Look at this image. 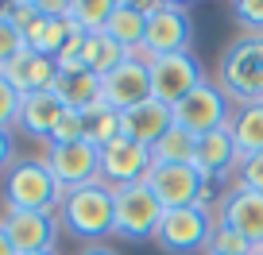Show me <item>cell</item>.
<instances>
[{"label": "cell", "mask_w": 263, "mask_h": 255, "mask_svg": "<svg viewBox=\"0 0 263 255\" xmlns=\"http://www.w3.org/2000/svg\"><path fill=\"white\" fill-rule=\"evenodd\" d=\"M190 43H194V19H190L186 4H174V0H163L147 12V35H143V47L136 58L151 62V58L163 54H186Z\"/></svg>", "instance_id": "obj_4"}, {"label": "cell", "mask_w": 263, "mask_h": 255, "mask_svg": "<svg viewBox=\"0 0 263 255\" xmlns=\"http://www.w3.org/2000/svg\"><path fill=\"white\" fill-rule=\"evenodd\" d=\"M8 159H12V132H4V128H0V170L8 166Z\"/></svg>", "instance_id": "obj_33"}, {"label": "cell", "mask_w": 263, "mask_h": 255, "mask_svg": "<svg viewBox=\"0 0 263 255\" xmlns=\"http://www.w3.org/2000/svg\"><path fill=\"white\" fill-rule=\"evenodd\" d=\"M74 31H78V27L70 24V19L43 16V12H39V19L24 31V43H27V50H35V54H43V58H58V50L70 43Z\"/></svg>", "instance_id": "obj_21"}, {"label": "cell", "mask_w": 263, "mask_h": 255, "mask_svg": "<svg viewBox=\"0 0 263 255\" xmlns=\"http://www.w3.org/2000/svg\"><path fill=\"white\" fill-rule=\"evenodd\" d=\"M240 151L236 143H232L229 128H217V132H205V135H197V155H194V166L197 174L213 186V182H224L232 170H240Z\"/></svg>", "instance_id": "obj_14"}, {"label": "cell", "mask_w": 263, "mask_h": 255, "mask_svg": "<svg viewBox=\"0 0 263 255\" xmlns=\"http://www.w3.org/2000/svg\"><path fill=\"white\" fill-rule=\"evenodd\" d=\"M112 217H116V193L105 182L70 189L58 205V221L70 236L78 240H105L112 236Z\"/></svg>", "instance_id": "obj_1"}, {"label": "cell", "mask_w": 263, "mask_h": 255, "mask_svg": "<svg viewBox=\"0 0 263 255\" xmlns=\"http://www.w3.org/2000/svg\"><path fill=\"white\" fill-rule=\"evenodd\" d=\"M147 74H151V97L163 101V105H171V108L205 82V77H201V62H197L190 50H186V54L151 58V62H147Z\"/></svg>", "instance_id": "obj_10"}, {"label": "cell", "mask_w": 263, "mask_h": 255, "mask_svg": "<svg viewBox=\"0 0 263 255\" xmlns=\"http://www.w3.org/2000/svg\"><path fill=\"white\" fill-rule=\"evenodd\" d=\"M101 101L116 112H128V108L151 101V74H147V62L136 54H128L116 70H108L101 77Z\"/></svg>", "instance_id": "obj_12"}, {"label": "cell", "mask_w": 263, "mask_h": 255, "mask_svg": "<svg viewBox=\"0 0 263 255\" xmlns=\"http://www.w3.org/2000/svg\"><path fill=\"white\" fill-rule=\"evenodd\" d=\"M171 128H174L171 105H163V101H155V97L136 105V108H128V112H120V135L143 143V147H155Z\"/></svg>", "instance_id": "obj_16"}, {"label": "cell", "mask_w": 263, "mask_h": 255, "mask_svg": "<svg viewBox=\"0 0 263 255\" xmlns=\"http://www.w3.org/2000/svg\"><path fill=\"white\" fill-rule=\"evenodd\" d=\"M217 85L236 105L263 101V35H240L224 47L221 66H217Z\"/></svg>", "instance_id": "obj_2"}, {"label": "cell", "mask_w": 263, "mask_h": 255, "mask_svg": "<svg viewBox=\"0 0 263 255\" xmlns=\"http://www.w3.org/2000/svg\"><path fill=\"white\" fill-rule=\"evenodd\" d=\"M0 77H4V82L20 93V97H27V93L50 89V85H54V77H58V66H54V58H43V54H35V50L24 47L12 62H4V66H0Z\"/></svg>", "instance_id": "obj_17"}, {"label": "cell", "mask_w": 263, "mask_h": 255, "mask_svg": "<svg viewBox=\"0 0 263 255\" xmlns=\"http://www.w3.org/2000/svg\"><path fill=\"white\" fill-rule=\"evenodd\" d=\"M159 221H163V205H159V198L147 189V182L116 189L112 236L128 240V244H143V240H155Z\"/></svg>", "instance_id": "obj_5"}, {"label": "cell", "mask_w": 263, "mask_h": 255, "mask_svg": "<svg viewBox=\"0 0 263 255\" xmlns=\"http://www.w3.org/2000/svg\"><path fill=\"white\" fill-rule=\"evenodd\" d=\"M43 163L54 174V182L62 186V193H70V189H78V186H89V182H101V151L93 147L89 140L54 143Z\"/></svg>", "instance_id": "obj_11"}, {"label": "cell", "mask_w": 263, "mask_h": 255, "mask_svg": "<svg viewBox=\"0 0 263 255\" xmlns=\"http://www.w3.org/2000/svg\"><path fill=\"white\" fill-rule=\"evenodd\" d=\"M66 105L54 97L50 89L43 93H27L24 101H20V116H16V128H24L27 135H35V140H50V132H54V124L62 120Z\"/></svg>", "instance_id": "obj_18"}, {"label": "cell", "mask_w": 263, "mask_h": 255, "mask_svg": "<svg viewBox=\"0 0 263 255\" xmlns=\"http://www.w3.org/2000/svg\"><path fill=\"white\" fill-rule=\"evenodd\" d=\"M24 47H27V43H24V31H20V27H12V19L4 16V8H0V66H4V62H12Z\"/></svg>", "instance_id": "obj_30"}, {"label": "cell", "mask_w": 263, "mask_h": 255, "mask_svg": "<svg viewBox=\"0 0 263 255\" xmlns=\"http://www.w3.org/2000/svg\"><path fill=\"white\" fill-rule=\"evenodd\" d=\"M229 135L236 143L240 159L263 155V101H252V105H236L229 116Z\"/></svg>", "instance_id": "obj_19"}, {"label": "cell", "mask_w": 263, "mask_h": 255, "mask_svg": "<svg viewBox=\"0 0 263 255\" xmlns=\"http://www.w3.org/2000/svg\"><path fill=\"white\" fill-rule=\"evenodd\" d=\"M217 221H221L224 228L240 232L252 247H259L263 244V193L232 186L221 198V205H217Z\"/></svg>", "instance_id": "obj_13"}, {"label": "cell", "mask_w": 263, "mask_h": 255, "mask_svg": "<svg viewBox=\"0 0 263 255\" xmlns=\"http://www.w3.org/2000/svg\"><path fill=\"white\" fill-rule=\"evenodd\" d=\"M0 255H20L16 247H12V240H8V232H4V224H0Z\"/></svg>", "instance_id": "obj_34"}, {"label": "cell", "mask_w": 263, "mask_h": 255, "mask_svg": "<svg viewBox=\"0 0 263 255\" xmlns=\"http://www.w3.org/2000/svg\"><path fill=\"white\" fill-rule=\"evenodd\" d=\"M205 255H252V244H248L240 232L224 228L221 221L213 224V232H209V244H205Z\"/></svg>", "instance_id": "obj_27"}, {"label": "cell", "mask_w": 263, "mask_h": 255, "mask_svg": "<svg viewBox=\"0 0 263 255\" xmlns=\"http://www.w3.org/2000/svg\"><path fill=\"white\" fill-rule=\"evenodd\" d=\"M0 224H4V232H8L12 247L20 255L50 251L54 236H58V217L54 213H8Z\"/></svg>", "instance_id": "obj_15"}, {"label": "cell", "mask_w": 263, "mask_h": 255, "mask_svg": "<svg viewBox=\"0 0 263 255\" xmlns=\"http://www.w3.org/2000/svg\"><path fill=\"white\" fill-rule=\"evenodd\" d=\"M82 255H116V251H112V247H85Z\"/></svg>", "instance_id": "obj_35"}, {"label": "cell", "mask_w": 263, "mask_h": 255, "mask_svg": "<svg viewBox=\"0 0 263 255\" xmlns=\"http://www.w3.org/2000/svg\"><path fill=\"white\" fill-rule=\"evenodd\" d=\"M252 255H263V244H259V247H252Z\"/></svg>", "instance_id": "obj_37"}, {"label": "cell", "mask_w": 263, "mask_h": 255, "mask_svg": "<svg viewBox=\"0 0 263 255\" xmlns=\"http://www.w3.org/2000/svg\"><path fill=\"white\" fill-rule=\"evenodd\" d=\"M213 217L205 205L194 209H163V221H159L155 244L166 255H190V251H205L209 232H213Z\"/></svg>", "instance_id": "obj_7"}, {"label": "cell", "mask_w": 263, "mask_h": 255, "mask_svg": "<svg viewBox=\"0 0 263 255\" xmlns=\"http://www.w3.org/2000/svg\"><path fill=\"white\" fill-rule=\"evenodd\" d=\"M112 8H116V0H74V8H70V24H74L82 35L105 31Z\"/></svg>", "instance_id": "obj_26"}, {"label": "cell", "mask_w": 263, "mask_h": 255, "mask_svg": "<svg viewBox=\"0 0 263 255\" xmlns=\"http://www.w3.org/2000/svg\"><path fill=\"white\" fill-rule=\"evenodd\" d=\"M171 112H174V128H182V132H190V135H205V132H217V128H229L232 101L217 82H201L190 97H182Z\"/></svg>", "instance_id": "obj_6"}, {"label": "cell", "mask_w": 263, "mask_h": 255, "mask_svg": "<svg viewBox=\"0 0 263 255\" xmlns=\"http://www.w3.org/2000/svg\"><path fill=\"white\" fill-rule=\"evenodd\" d=\"M20 93L12 89L8 82H4V77H0V128H4V132H8L12 124H16V116H20Z\"/></svg>", "instance_id": "obj_32"}, {"label": "cell", "mask_w": 263, "mask_h": 255, "mask_svg": "<svg viewBox=\"0 0 263 255\" xmlns=\"http://www.w3.org/2000/svg\"><path fill=\"white\" fill-rule=\"evenodd\" d=\"M151 155H155V163H163V166H194L197 135L182 132V128H171V132L151 147Z\"/></svg>", "instance_id": "obj_24"}, {"label": "cell", "mask_w": 263, "mask_h": 255, "mask_svg": "<svg viewBox=\"0 0 263 255\" xmlns=\"http://www.w3.org/2000/svg\"><path fill=\"white\" fill-rule=\"evenodd\" d=\"M31 255H58V251H54V247H50V251H31Z\"/></svg>", "instance_id": "obj_36"}, {"label": "cell", "mask_w": 263, "mask_h": 255, "mask_svg": "<svg viewBox=\"0 0 263 255\" xmlns=\"http://www.w3.org/2000/svg\"><path fill=\"white\" fill-rule=\"evenodd\" d=\"M124 58H128V50H124L112 35H105V31H93V35L82 39V62H85V70L97 74V77H105L108 70H116Z\"/></svg>", "instance_id": "obj_23"}, {"label": "cell", "mask_w": 263, "mask_h": 255, "mask_svg": "<svg viewBox=\"0 0 263 255\" xmlns=\"http://www.w3.org/2000/svg\"><path fill=\"white\" fill-rule=\"evenodd\" d=\"M151 166H155V155L151 147L128 140V135H116L108 147H101V182L108 189H124V186H140L147 182Z\"/></svg>", "instance_id": "obj_8"}, {"label": "cell", "mask_w": 263, "mask_h": 255, "mask_svg": "<svg viewBox=\"0 0 263 255\" xmlns=\"http://www.w3.org/2000/svg\"><path fill=\"white\" fill-rule=\"evenodd\" d=\"M78 140H85V116L78 112V108H66L62 112V120L54 124V132H50V147L54 143H78Z\"/></svg>", "instance_id": "obj_28"}, {"label": "cell", "mask_w": 263, "mask_h": 255, "mask_svg": "<svg viewBox=\"0 0 263 255\" xmlns=\"http://www.w3.org/2000/svg\"><path fill=\"white\" fill-rule=\"evenodd\" d=\"M50 93H54L66 108L85 112V108H93V105L101 101V77L89 74V70H78V74H58L54 85H50Z\"/></svg>", "instance_id": "obj_22"}, {"label": "cell", "mask_w": 263, "mask_h": 255, "mask_svg": "<svg viewBox=\"0 0 263 255\" xmlns=\"http://www.w3.org/2000/svg\"><path fill=\"white\" fill-rule=\"evenodd\" d=\"M236 186L263 193V155H252V159H244V163H240V170H236Z\"/></svg>", "instance_id": "obj_31"}, {"label": "cell", "mask_w": 263, "mask_h": 255, "mask_svg": "<svg viewBox=\"0 0 263 255\" xmlns=\"http://www.w3.org/2000/svg\"><path fill=\"white\" fill-rule=\"evenodd\" d=\"M105 35H112L128 54H140L143 35H147V12H143L136 0H128V4L116 0L112 16H108V24H105Z\"/></svg>", "instance_id": "obj_20"}, {"label": "cell", "mask_w": 263, "mask_h": 255, "mask_svg": "<svg viewBox=\"0 0 263 255\" xmlns=\"http://www.w3.org/2000/svg\"><path fill=\"white\" fill-rule=\"evenodd\" d=\"M147 189L159 198L163 209H194L209 201V182L197 174V166H163L155 163L147 174Z\"/></svg>", "instance_id": "obj_9"}, {"label": "cell", "mask_w": 263, "mask_h": 255, "mask_svg": "<svg viewBox=\"0 0 263 255\" xmlns=\"http://www.w3.org/2000/svg\"><path fill=\"white\" fill-rule=\"evenodd\" d=\"M232 19L244 27V35H263V0H236Z\"/></svg>", "instance_id": "obj_29"}, {"label": "cell", "mask_w": 263, "mask_h": 255, "mask_svg": "<svg viewBox=\"0 0 263 255\" xmlns=\"http://www.w3.org/2000/svg\"><path fill=\"white\" fill-rule=\"evenodd\" d=\"M62 186L54 182V174L47 170V163H35V159H24V163H12L8 174H4V205L8 213H54L62 205Z\"/></svg>", "instance_id": "obj_3"}, {"label": "cell", "mask_w": 263, "mask_h": 255, "mask_svg": "<svg viewBox=\"0 0 263 255\" xmlns=\"http://www.w3.org/2000/svg\"><path fill=\"white\" fill-rule=\"evenodd\" d=\"M82 116H85V140H89L97 151L108 147V143L120 135V112H116V108H108L105 101H97L93 108H85Z\"/></svg>", "instance_id": "obj_25"}]
</instances>
